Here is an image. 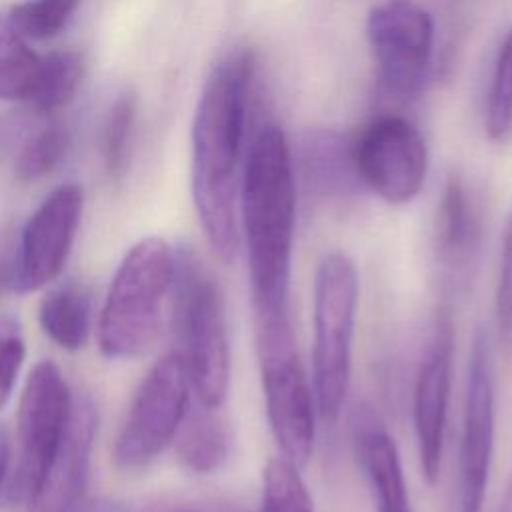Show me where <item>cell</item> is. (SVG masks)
Masks as SVG:
<instances>
[{"label":"cell","instance_id":"1","mask_svg":"<svg viewBox=\"0 0 512 512\" xmlns=\"http://www.w3.org/2000/svg\"><path fill=\"white\" fill-rule=\"evenodd\" d=\"M254 52L238 48L210 70L192 122V198L216 258L232 262L240 246L238 164L242 156Z\"/></svg>","mask_w":512,"mask_h":512},{"label":"cell","instance_id":"2","mask_svg":"<svg viewBox=\"0 0 512 512\" xmlns=\"http://www.w3.org/2000/svg\"><path fill=\"white\" fill-rule=\"evenodd\" d=\"M238 194L254 324L290 320L296 180L280 126L264 124L252 138Z\"/></svg>","mask_w":512,"mask_h":512},{"label":"cell","instance_id":"3","mask_svg":"<svg viewBox=\"0 0 512 512\" xmlns=\"http://www.w3.org/2000/svg\"><path fill=\"white\" fill-rule=\"evenodd\" d=\"M174 278L176 252L164 238H142L124 254L98 320V344L106 358H136L154 344Z\"/></svg>","mask_w":512,"mask_h":512},{"label":"cell","instance_id":"4","mask_svg":"<svg viewBox=\"0 0 512 512\" xmlns=\"http://www.w3.org/2000/svg\"><path fill=\"white\" fill-rule=\"evenodd\" d=\"M174 330L190 388L200 406L222 408L230 386V344L220 284L202 262L176 254Z\"/></svg>","mask_w":512,"mask_h":512},{"label":"cell","instance_id":"5","mask_svg":"<svg viewBox=\"0 0 512 512\" xmlns=\"http://www.w3.org/2000/svg\"><path fill=\"white\" fill-rule=\"evenodd\" d=\"M360 280L354 260L332 250L314 274L312 296V390L318 416L338 420L352 374V348L358 314Z\"/></svg>","mask_w":512,"mask_h":512},{"label":"cell","instance_id":"6","mask_svg":"<svg viewBox=\"0 0 512 512\" xmlns=\"http://www.w3.org/2000/svg\"><path fill=\"white\" fill-rule=\"evenodd\" d=\"M262 394L282 458L306 466L316 436V400L294 342L290 320L254 324Z\"/></svg>","mask_w":512,"mask_h":512},{"label":"cell","instance_id":"7","mask_svg":"<svg viewBox=\"0 0 512 512\" xmlns=\"http://www.w3.org/2000/svg\"><path fill=\"white\" fill-rule=\"evenodd\" d=\"M190 380L176 352L160 358L138 384L118 430L112 458L124 472L152 464L174 442L190 404Z\"/></svg>","mask_w":512,"mask_h":512},{"label":"cell","instance_id":"8","mask_svg":"<svg viewBox=\"0 0 512 512\" xmlns=\"http://www.w3.org/2000/svg\"><path fill=\"white\" fill-rule=\"evenodd\" d=\"M352 158L358 180L392 206L412 202L426 182V140L396 114L374 118L352 142Z\"/></svg>","mask_w":512,"mask_h":512},{"label":"cell","instance_id":"9","mask_svg":"<svg viewBox=\"0 0 512 512\" xmlns=\"http://www.w3.org/2000/svg\"><path fill=\"white\" fill-rule=\"evenodd\" d=\"M366 36L386 92L416 94L432 60V16L412 0H386L368 12Z\"/></svg>","mask_w":512,"mask_h":512},{"label":"cell","instance_id":"10","mask_svg":"<svg viewBox=\"0 0 512 512\" xmlns=\"http://www.w3.org/2000/svg\"><path fill=\"white\" fill-rule=\"evenodd\" d=\"M496 434V398L490 346L480 326L472 340L462 434L458 448V512H482Z\"/></svg>","mask_w":512,"mask_h":512},{"label":"cell","instance_id":"11","mask_svg":"<svg viewBox=\"0 0 512 512\" xmlns=\"http://www.w3.org/2000/svg\"><path fill=\"white\" fill-rule=\"evenodd\" d=\"M82 206V188L68 182L54 188L34 210L16 250L12 286L16 292H36L60 276L76 240Z\"/></svg>","mask_w":512,"mask_h":512},{"label":"cell","instance_id":"12","mask_svg":"<svg viewBox=\"0 0 512 512\" xmlns=\"http://www.w3.org/2000/svg\"><path fill=\"white\" fill-rule=\"evenodd\" d=\"M74 396L62 370L38 362L26 378L18 402L20 442V496L26 498L52 460L72 414Z\"/></svg>","mask_w":512,"mask_h":512},{"label":"cell","instance_id":"13","mask_svg":"<svg viewBox=\"0 0 512 512\" xmlns=\"http://www.w3.org/2000/svg\"><path fill=\"white\" fill-rule=\"evenodd\" d=\"M454 366V324L450 312L442 308L422 362L416 372L412 394V420L420 458V470L428 484H436L442 466L444 432Z\"/></svg>","mask_w":512,"mask_h":512},{"label":"cell","instance_id":"14","mask_svg":"<svg viewBox=\"0 0 512 512\" xmlns=\"http://www.w3.org/2000/svg\"><path fill=\"white\" fill-rule=\"evenodd\" d=\"M96 410L86 396H74L68 428L42 472L24 498V512H80L92 468Z\"/></svg>","mask_w":512,"mask_h":512},{"label":"cell","instance_id":"15","mask_svg":"<svg viewBox=\"0 0 512 512\" xmlns=\"http://www.w3.org/2000/svg\"><path fill=\"white\" fill-rule=\"evenodd\" d=\"M350 438L376 512H412L398 446L370 404L350 412Z\"/></svg>","mask_w":512,"mask_h":512},{"label":"cell","instance_id":"16","mask_svg":"<svg viewBox=\"0 0 512 512\" xmlns=\"http://www.w3.org/2000/svg\"><path fill=\"white\" fill-rule=\"evenodd\" d=\"M482 240V214L466 182L452 174L442 190L436 214L434 248L450 276H466Z\"/></svg>","mask_w":512,"mask_h":512},{"label":"cell","instance_id":"17","mask_svg":"<svg viewBox=\"0 0 512 512\" xmlns=\"http://www.w3.org/2000/svg\"><path fill=\"white\" fill-rule=\"evenodd\" d=\"M176 456L194 474H214L230 458L234 434L220 408L200 406L188 412L176 438Z\"/></svg>","mask_w":512,"mask_h":512},{"label":"cell","instance_id":"18","mask_svg":"<svg viewBox=\"0 0 512 512\" xmlns=\"http://www.w3.org/2000/svg\"><path fill=\"white\" fill-rule=\"evenodd\" d=\"M90 294L80 282H66L40 302L38 320L42 332L64 350H80L90 334Z\"/></svg>","mask_w":512,"mask_h":512},{"label":"cell","instance_id":"19","mask_svg":"<svg viewBox=\"0 0 512 512\" xmlns=\"http://www.w3.org/2000/svg\"><path fill=\"white\" fill-rule=\"evenodd\" d=\"M84 76V64L80 54L70 50H58L40 58L38 72L26 102L38 112H54L66 106Z\"/></svg>","mask_w":512,"mask_h":512},{"label":"cell","instance_id":"20","mask_svg":"<svg viewBox=\"0 0 512 512\" xmlns=\"http://www.w3.org/2000/svg\"><path fill=\"white\" fill-rule=\"evenodd\" d=\"M260 512H316L300 468L282 456L270 458L262 470Z\"/></svg>","mask_w":512,"mask_h":512},{"label":"cell","instance_id":"21","mask_svg":"<svg viewBox=\"0 0 512 512\" xmlns=\"http://www.w3.org/2000/svg\"><path fill=\"white\" fill-rule=\"evenodd\" d=\"M40 58L24 38L0 16V98L26 100L38 72Z\"/></svg>","mask_w":512,"mask_h":512},{"label":"cell","instance_id":"22","mask_svg":"<svg viewBox=\"0 0 512 512\" xmlns=\"http://www.w3.org/2000/svg\"><path fill=\"white\" fill-rule=\"evenodd\" d=\"M512 132V28L496 56L490 92L486 100V134L494 142H502Z\"/></svg>","mask_w":512,"mask_h":512},{"label":"cell","instance_id":"23","mask_svg":"<svg viewBox=\"0 0 512 512\" xmlns=\"http://www.w3.org/2000/svg\"><path fill=\"white\" fill-rule=\"evenodd\" d=\"M78 4L80 0H28L10 10L8 22L24 40H46L64 28Z\"/></svg>","mask_w":512,"mask_h":512},{"label":"cell","instance_id":"24","mask_svg":"<svg viewBox=\"0 0 512 512\" xmlns=\"http://www.w3.org/2000/svg\"><path fill=\"white\" fill-rule=\"evenodd\" d=\"M70 146V134L62 124H50L40 130L16 158V178L22 182H34L50 174L66 156Z\"/></svg>","mask_w":512,"mask_h":512},{"label":"cell","instance_id":"25","mask_svg":"<svg viewBox=\"0 0 512 512\" xmlns=\"http://www.w3.org/2000/svg\"><path fill=\"white\" fill-rule=\"evenodd\" d=\"M136 120V96L120 94L108 110L102 130V158L112 176H120L126 168L132 128Z\"/></svg>","mask_w":512,"mask_h":512},{"label":"cell","instance_id":"26","mask_svg":"<svg viewBox=\"0 0 512 512\" xmlns=\"http://www.w3.org/2000/svg\"><path fill=\"white\" fill-rule=\"evenodd\" d=\"M24 356L26 342L20 322L12 316H0V410L12 396Z\"/></svg>","mask_w":512,"mask_h":512},{"label":"cell","instance_id":"27","mask_svg":"<svg viewBox=\"0 0 512 512\" xmlns=\"http://www.w3.org/2000/svg\"><path fill=\"white\" fill-rule=\"evenodd\" d=\"M494 312H496V326H498L500 338L506 344H512V210H510L504 238H502L498 282H496V294H494Z\"/></svg>","mask_w":512,"mask_h":512},{"label":"cell","instance_id":"28","mask_svg":"<svg viewBox=\"0 0 512 512\" xmlns=\"http://www.w3.org/2000/svg\"><path fill=\"white\" fill-rule=\"evenodd\" d=\"M14 270H16V252L10 248H0V294L6 288L14 286Z\"/></svg>","mask_w":512,"mask_h":512},{"label":"cell","instance_id":"29","mask_svg":"<svg viewBox=\"0 0 512 512\" xmlns=\"http://www.w3.org/2000/svg\"><path fill=\"white\" fill-rule=\"evenodd\" d=\"M8 466H10V438L6 428L0 424V488L8 474Z\"/></svg>","mask_w":512,"mask_h":512},{"label":"cell","instance_id":"30","mask_svg":"<svg viewBox=\"0 0 512 512\" xmlns=\"http://www.w3.org/2000/svg\"><path fill=\"white\" fill-rule=\"evenodd\" d=\"M498 512H512V480H510V484H508V488L504 492V498L500 502Z\"/></svg>","mask_w":512,"mask_h":512}]
</instances>
